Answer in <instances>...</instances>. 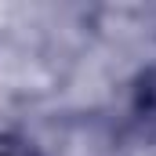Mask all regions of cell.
<instances>
[{
  "label": "cell",
  "mask_w": 156,
  "mask_h": 156,
  "mask_svg": "<svg viewBox=\"0 0 156 156\" xmlns=\"http://www.w3.org/2000/svg\"><path fill=\"white\" fill-rule=\"evenodd\" d=\"M0 156H40V153L18 134H0Z\"/></svg>",
  "instance_id": "1"
}]
</instances>
